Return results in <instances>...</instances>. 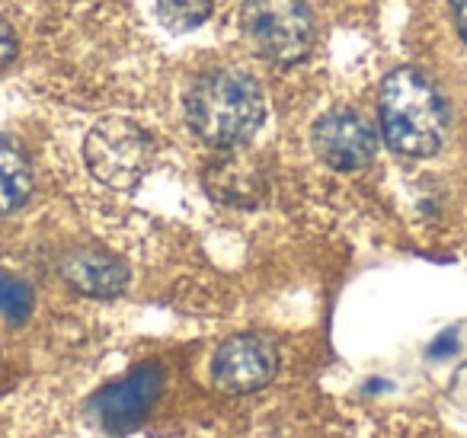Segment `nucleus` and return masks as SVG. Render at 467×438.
Wrapping results in <instances>:
<instances>
[{
    "label": "nucleus",
    "instance_id": "nucleus-13",
    "mask_svg": "<svg viewBox=\"0 0 467 438\" xmlns=\"http://www.w3.org/2000/svg\"><path fill=\"white\" fill-rule=\"evenodd\" d=\"M16 58V36L7 26V20H0V71Z\"/></svg>",
    "mask_w": 467,
    "mask_h": 438
},
{
    "label": "nucleus",
    "instance_id": "nucleus-4",
    "mask_svg": "<svg viewBox=\"0 0 467 438\" xmlns=\"http://www.w3.org/2000/svg\"><path fill=\"white\" fill-rule=\"evenodd\" d=\"M90 173L109 189H131L150 167V138L131 119L109 116L90 129L84 141Z\"/></svg>",
    "mask_w": 467,
    "mask_h": 438
},
{
    "label": "nucleus",
    "instance_id": "nucleus-1",
    "mask_svg": "<svg viewBox=\"0 0 467 438\" xmlns=\"http://www.w3.org/2000/svg\"><path fill=\"white\" fill-rule=\"evenodd\" d=\"M266 116L263 87L254 74L214 68L202 74L186 97V122L212 148H237L260 131Z\"/></svg>",
    "mask_w": 467,
    "mask_h": 438
},
{
    "label": "nucleus",
    "instance_id": "nucleus-5",
    "mask_svg": "<svg viewBox=\"0 0 467 438\" xmlns=\"http://www.w3.org/2000/svg\"><path fill=\"white\" fill-rule=\"evenodd\" d=\"M279 355L263 336L241 333L221 342L212 359V381L224 393H254L275 378Z\"/></svg>",
    "mask_w": 467,
    "mask_h": 438
},
{
    "label": "nucleus",
    "instance_id": "nucleus-6",
    "mask_svg": "<svg viewBox=\"0 0 467 438\" xmlns=\"http://www.w3.org/2000/svg\"><path fill=\"white\" fill-rule=\"evenodd\" d=\"M311 144L317 157L333 170H358L375 157L378 135L358 112L352 110H333L317 119L311 131Z\"/></svg>",
    "mask_w": 467,
    "mask_h": 438
},
{
    "label": "nucleus",
    "instance_id": "nucleus-7",
    "mask_svg": "<svg viewBox=\"0 0 467 438\" xmlns=\"http://www.w3.org/2000/svg\"><path fill=\"white\" fill-rule=\"evenodd\" d=\"M161 387H163V371L157 361H144L131 374H125V378L112 381L109 387H103L97 403H93L103 429L125 435L138 422H144V416L154 406Z\"/></svg>",
    "mask_w": 467,
    "mask_h": 438
},
{
    "label": "nucleus",
    "instance_id": "nucleus-2",
    "mask_svg": "<svg viewBox=\"0 0 467 438\" xmlns=\"http://www.w3.org/2000/svg\"><path fill=\"white\" fill-rule=\"evenodd\" d=\"M381 135L403 157H432L445 144L448 110L435 84L416 68H397L378 97Z\"/></svg>",
    "mask_w": 467,
    "mask_h": 438
},
{
    "label": "nucleus",
    "instance_id": "nucleus-10",
    "mask_svg": "<svg viewBox=\"0 0 467 438\" xmlns=\"http://www.w3.org/2000/svg\"><path fill=\"white\" fill-rule=\"evenodd\" d=\"M33 193V173L10 138L0 135V214H10L23 205Z\"/></svg>",
    "mask_w": 467,
    "mask_h": 438
},
{
    "label": "nucleus",
    "instance_id": "nucleus-11",
    "mask_svg": "<svg viewBox=\"0 0 467 438\" xmlns=\"http://www.w3.org/2000/svg\"><path fill=\"white\" fill-rule=\"evenodd\" d=\"M214 0H157V16L173 33H192L212 16Z\"/></svg>",
    "mask_w": 467,
    "mask_h": 438
},
{
    "label": "nucleus",
    "instance_id": "nucleus-8",
    "mask_svg": "<svg viewBox=\"0 0 467 438\" xmlns=\"http://www.w3.org/2000/svg\"><path fill=\"white\" fill-rule=\"evenodd\" d=\"M61 276L87 297H119L129 288V269L122 259L103 250H80L61 263Z\"/></svg>",
    "mask_w": 467,
    "mask_h": 438
},
{
    "label": "nucleus",
    "instance_id": "nucleus-3",
    "mask_svg": "<svg viewBox=\"0 0 467 438\" xmlns=\"http://www.w3.org/2000/svg\"><path fill=\"white\" fill-rule=\"evenodd\" d=\"M241 33L260 58L295 65L307 55L314 20L307 0H244Z\"/></svg>",
    "mask_w": 467,
    "mask_h": 438
},
{
    "label": "nucleus",
    "instance_id": "nucleus-12",
    "mask_svg": "<svg viewBox=\"0 0 467 438\" xmlns=\"http://www.w3.org/2000/svg\"><path fill=\"white\" fill-rule=\"evenodd\" d=\"M33 310V291L23 278L0 269V314L10 320H23Z\"/></svg>",
    "mask_w": 467,
    "mask_h": 438
},
{
    "label": "nucleus",
    "instance_id": "nucleus-9",
    "mask_svg": "<svg viewBox=\"0 0 467 438\" xmlns=\"http://www.w3.org/2000/svg\"><path fill=\"white\" fill-rule=\"evenodd\" d=\"M205 186L214 199L227 202V205H254L263 195V176L254 163L241 161V157H224L208 167Z\"/></svg>",
    "mask_w": 467,
    "mask_h": 438
},
{
    "label": "nucleus",
    "instance_id": "nucleus-14",
    "mask_svg": "<svg viewBox=\"0 0 467 438\" xmlns=\"http://www.w3.org/2000/svg\"><path fill=\"white\" fill-rule=\"evenodd\" d=\"M448 7H451L454 26H458L461 39L467 42V0H448Z\"/></svg>",
    "mask_w": 467,
    "mask_h": 438
}]
</instances>
